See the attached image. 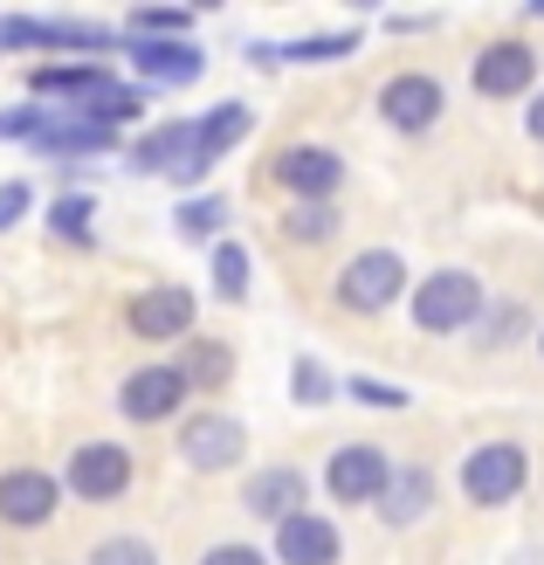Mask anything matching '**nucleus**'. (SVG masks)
I'll return each instance as SVG.
<instances>
[{
	"mask_svg": "<svg viewBox=\"0 0 544 565\" xmlns=\"http://www.w3.org/2000/svg\"><path fill=\"white\" fill-rule=\"evenodd\" d=\"M104 83L97 63H76V70H35V90H76V97H90Z\"/></svg>",
	"mask_w": 544,
	"mask_h": 565,
	"instance_id": "21",
	"label": "nucleus"
},
{
	"mask_svg": "<svg viewBox=\"0 0 544 565\" xmlns=\"http://www.w3.org/2000/svg\"><path fill=\"white\" fill-rule=\"evenodd\" d=\"M90 565H159V552L146 539H110V545H97Z\"/></svg>",
	"mask_w": 544,
	"mask_h": 565,
	"instance_id": "25",
	"label": "nucleus"
},
{
	"mask_svg": "<svg viewBox=\"0 0 544 565\" xmlns=\"http://www.w3.org/2000/svg\"><path fill=\"white\" fill-rule=\"evenodd\" d=\"M524 448L518 441H482L476 448V456L462 462V490L476 497V503H510V497H518L524 490Z\"/></svg>",
	"mask_w": 544,
	"mask_h": 565,
	"instance_id": "2",
	"label": "nucleus"
},
{
	"mask_svg": "<svg viewBox=\"0 0 544 565\" xmlns=\"http://www.w3.org/2000/svg\"><path fill=\"white\" fill-rule=\"evenodd\" d=\"M55 235L63 242H90V201H83V193H70V201H55Z\"/></svg>",
	"mask_w": 544,
	"mask_h": 565,
	"instance_id": "23",
	"label": "nucleus"
},
{
	"mask_svg": "<svg viewBox=\"0 0 544 565\" xmlns=\"http://www.w3.org/2000/svg\"><path fill=\"white\" fill-rule=\"evenodd\" d=\"M359 35L352 28H338V35H310V42H290V49H276V63L290 55V63H331V55H352Z\"/></svg>",
	"mask_w": 544,
	"mask_h": 565,
	"instance_id": "20",
	"label": "nucleus"
},
{
	"mask_svg": "<svg viewBox=\"0 0 544 565\" xmlns=\"http://www.w3.org/2000/svg\"><path fill=\"white\" fill-rule=\"evenodd\" d=\"M242 131H248V110H242V104H221L214 118H200V125H193V138H200V152H207V159H221Z\"/></svg>",
	"mask_w": 544,
	"mask_h": 565,
	"instance_id": "18",
	"label": "nucleus"
},
{
	"mask_svg": "<svg viewBox=\"0 0 544 565\" xmlns=\"http://www.w3.org/2000/svg\"><path fill=\"white\" fill-rule=\"evenodd\" d=\"M386 476H393V462L380 456V448H372V441H352V448H338V456H331L324 483H331L338 503H380Z\"/></svg>",
	"mask_w": 544,
	"mask_h": 565,
	"instance_id": "4",
	"label": "nucleus"
},
{
	"mask_svg": "<svg viewBox=\"0 0 544 565\" xmlns=\"http://www.w3.org/2000/svg\"><path fill=\"white\" fill-rule=\"evenodd\" d=\"M476 310H482V282L469 269H441L414 290V324L420 331H462Z\"/></svg>",
	"mask_w": 544,
	"mask_h": 565,
	"instance_id": "1",
	"label": "nucleus"
},
{
	"mask_svg": "<svg viewBox=\"0 0 544 565\" xmlns=\"http://www.w3.org/2000/svg\"><path fill=\"white\" fill-rule=\"evenodd\" d=\"M125 414L131 420H166L180 401H186V380H180V365H146V373H131L125 380Z\"/></svg>",
	"mask_w": 544,
	"mask_h": 565,
	"instance_id": "13",
	"label": "nucleus"
},
{
	"mask_svg": "<svg viewBox=\"0 0 544 565\" xmlns=\"http://www.w3.org/2000/svg\"><path fill=\"white\" fill-rule=\"evenodd\" d=\"M242 420H227V414H200L193 428L180 435V456L193 469H227V462H242Z\"/></svg>",
	"mask_w": 544,
	"mask_h": 565,
	"instance_id": "12",
	"label": "nucleus"
},
{
	"mask_svg": "<svg viewBox=\"0 0 544 565\" xmlns=\"http://www.w3.org/2000/svg\"><path fill=\"white\" fill-rule=\"evenodd\" d=\"M200 565H263V552H248V545H214Z\"/></svg>",
	"mask_w": 544,
	"mask_h": 565,
	"instance_id": "31",
	"label": "nucleus"
},
{
	"mask_svg": "<svg viewBox=\"0 0 544 565\" xmlns=\"http://www.w3.org/2000/svg\"><path fill=\"white\" fill-rule=\"evenodd\" d=\"M131 28H138L146 42H152V35H180L186 14H173V8H138V14H131Z\"/></svg>",
	"mask_w": 544,
	"mask_h": 565,
	"instance_id": "27",
	"label": "nucleus"
},
{
	"mask_svg": "<svg viewBox=\"0 0 544 565\" xmlns=\"http://www.w3.org/2000/svg\"><path fill=\"white\" fill-rule=\"evenodd\" d=\"M214 290H221L227 303L248 290V256H242V248H221V256H214Z\"/></svg>",
	"mask_w": 544,
	"mask_h": 565,
	"instance_id": "24",
	"label": "nucleus"
},
{
	"mask_svg": "<svg viewBox=\"0 0 544 565\" xmlns=\"http://www.w3.org/2000/svg\"><path fill=\"white\" fill-rule=\"evenodd\" d=\"M427 497H435L427 469H399V476H386V490H380V518L386 524H414L427 511Z\"/></svg>",
	"mask_w": 544,
	"mask_h": 565,
	"instance_id": "16",
	"label": "nucleus"
},
{
	"mask_svg": "<svg viewBox=\"0 0 544 565\" xmlns=\"http://www.w3.org/2000/svg\"><path fill=\"white\" fill-rule=\"evenodd\" d=\"M331 393V380H324V365H310V359H297V401H324Z\"/></svg>",
	"mask_w": 544,
	"mask_h": 565,
	"instance_id": "28",
	"label": "nucleus"
},
{
	"mask_svg": "<svg viewBox=\"0 0 544 565\" xmlns=\"http://www.w3.org/2000/svg\"><path fill=\"white\" fill-rule=\"evenodd\" d=\"M21 214H28V186H21V180H8V186H0V228H14Z\"/></svg>",
	"mask_w": 544,
	"mask_h": 565,
	"instance_id": "30",
	"label": "nucleus"
},
{
	"mask_svg": "<svg viewBox=\"0 0 544 565\" xmlns=\"http://www.w3.org/2000/svg\"><path fill=\"white\" fill-rule=\"evenodd\" d=\"M276 552H282V565H331L338 558V531L318 511H297V518L276 524Z\"/></svg>",
	"mask_w": 544,
	"mask_h": 565,
	"instance_id": "14",
	"label": "nucleus"
},
{
	"mask_svg": "<svg viewBox=\"0 0 544 565\" xmlns=\"http://www.w3.org/2000/svg\"><path fill=\"white\" fill-rule=\"evenodd\" d=\"M524 125H531V138L544 146V90H537V104H531V118H524Z\"/></svg>",
	"mask_w": 544,
	"mask_h": 565,
	"instance_id": "32",
	"label": "nucleus"
},
{
	"mask_svg": "<svg viewBox=\"0 0 544 565\" xmlns=\"http://www.w3.org/2000/svg\"><path fill=\"white\" fill-rule=\"evenodd\" d=\"M269 173H276V186L303 193V201H324V193L345 180V166H338V152H324V146H290Z\"/></svg>",
	"mask_w": 544,
	"mask_h": 565,
	"instance_id": "10",
	"label": "nucleus"
},
{
	"mask_svg": "<svg viewBox=\"0 0 544 565\" xmlns=\"http://www.w3.org/2000/svg\"><path fill=\"white\" fill-rule=\"evenodd\" d=\"M380 110H386L393 131H427L441 118V83L435 76H393L380 90Z\"/></svg>",
	"mask_w": 544,
	"mask_h": 565,
	"instance_id": "9",
	"label": "nucleus"
},
{
	"mask_svg": "<svg viewBox=\"0 0 544 565\" xmlns=\"http://www.w3.org/2000/svg\"><path fill=\"white\" fill-rule=\"evenodd\" d=\"M399 282H407L399 256L393 248H372V256H359L345 276H338V297H345V310H386L399 297Z\"/></svg>",
	"mask_w": 544,
	"mask_h": 565,
	"instance_id": "5",
	"label": "nucleus"
},
{
	"mask_svg": "<svg viewBox=\"0 0 544 565\" xmlns=\"http://www.w3.org/2000/svg\"><path fill=\"white\" fill-rule=\"evenodd\" d=\"M221 214H227V207L214 201V193H207V201H186V207H180V235H186V242H207V235L221 228Z\"/></svg>",
	"mask_w": 544,
	"mask_h": 565,
	"instance_id": "22",
	"label": "nucleus"
},
{
	"mask_svg": "<svg viewBox=\"0 0 544 565\" xmlns=\"http://www.w3.org/2000/svg\"><path fill=\"white\" fill-rule=\"evenodd\" d=\"M352 393H359L365 407H372V401H380V407H407V393H399V386H380V380H352Z\"/></svg>",
	"mask_w": 544,
	"mask_h": 565,
	"instance_id": "29",
	"label": "nucleus"
},
{
	"mask_svg": "<svg viewBox=\"0 0 544 565\" xmlns=\"http://www.w3.org/2000/svg\"><path fill=\"white\" fill-rule=\"evenodd\" d=\"M138 166L146 173H173V180H200L207 173V152H200V138H193V125H159L146 146H138Z\"/></svg>",
	"mask_w": 544,
	"mask_h": 565,
	"instance_id": "7",
	"label": "nucleus"
},
{
	"mask_svg": "<svg viewBox=\"0 0 544 565\" xmlns=\"http://www.w3.org/2000/svg\"><path fill=\"white\" fill-rule=\"evenodd\" d=\"M125 318H131L138 338H186V331H193V297L180 290V282H159V290L131 297Z\"/></svg>",
	"mask_w": 544,
	"mask_h": 565,
	"instance_id": "8",
	"label": "nucleus"
},
{
	"mask_svg": "<svg viewBox=\"0 0 544 565\" xmlns=\"http://www.w3.org/2000/svg\"><path fill=\"white\" fill-rule=\"evenodd\" d=\"M227 365L235 359H227L221 345H193V359L180 365V380H227Z\"/></svg>",
	"mask_w": 544,
	"mask_h": 565,
	"instance_id": "26",
	"label": "nucleus"
},
{
	"mask_svg": "<svg viewBox=\"0 0 544 565\" xmlns=\"http://www.w3.org/2000/svg\"><path fill=\"white\" fill-rule=\"evenodd\" d=\"M0 518L21 524V531H35L55 518V476L49 469H8L0 476Z\"/></svg>",
	"mask_w": 544,
	"mask_h": 565,
	"instance_id": "6",
	"label": "nucleus"
},
{
	"mask_svg": "<svg viewBox=\"0 0 544 565\" xmlns=\"http://www.w3.org/2000/svg\"><path fill=\"white\" fill-rule=\"evenodd\" d=\"M138 70L152 83H193L200 76V49L186 42H138Z\"/></svg>",
	"mask_w": 544,
	"mask_h": 565,
	"instance_id": "17",
	"label": "nucleus"
},
{
	"mask_svg": "<svg viewBox=\"0 0 544 565\" xmlns=\"http://www.w3.org/2000/svg\"><path fill=\"white\" fill-rule=\"evenodd\" d=\"M282 235H290V242H331V235H338V214H331V201H303L290 221H282Z\"/></svg>",
	"mask_w": 544,
	"mask_h": 565,
	"instance_id": "19",
	"label": "nucleus"
},
{
	"mask_svg": "<svg viewBox=\"0 0 544 565\" xmlns=\"http://www.w3.org/2000/svg\"><path fill=\"white\" fill-rule=\"evenodd\" d=\"M242 503L255 518H269V524H282V518H297L303 511V476L297 469H263L255 483L242 490Z\"/></svg>",
	"mask_w": 544,
	"mask_h": 565,
	"instance_id": "15",
	"label": "nucleus"
},
{
	"mask_svg": "<svg viewBox=\"0 0 544 565\" xmlns=\"http://www.w3.org/2000/svg\"><path fill=\"white\" fill-rule=\"evenodd\" d=\"M131 483V456L118 441H83L76 456H70V490L76 497H90V503H110V497H125Z\"/></svg>",
	"mask_w": 544,
	"mask_h": 565,
	"instance_id": "3",
	"label": "nucleus"
},
{
	"mask_svg": "<svg viewBox=\"0 0 544 565\" xmlns=\"http://www.w3.org/2000/svg\"><path fill=\"white\" fill-rule=\"evenodd\" d=\"M531 76H537V55L524 42H490L476 55V90L482 97H518V90H531Z\"/></svg>",
	"mask_w": 544,
	"mask_h": 565,
	"instance_id": "11",
	"label": "nucleus"
}]
</instances>
